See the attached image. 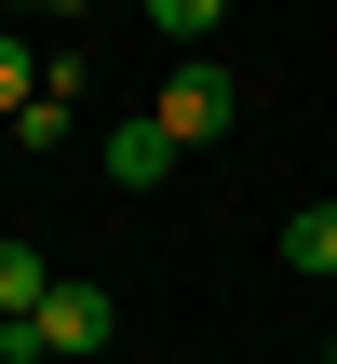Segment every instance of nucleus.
<instances>
[{"label": "nucleus", "instance_id": "1", "mask_svg": "<svg viewBox=\"0 0 337 364\" xmlns=\"http://www.w3.org/2000/svg\"><path fill=\"white\" fill-rule=\"evenodd\" d=\"M149 122H162V135H176V149H203V135H230V68H216V54H203V68H176V81H162V108H149Z\"/></svg>", "mask_w": 337, "mask_h": 364}, {"label": "nucleus", "instance_id": "2", "mask_svg": "<svg viewBox=\"0 0 337 364\" xmlns=\"http://www.w3.org/2000/svg\"><path fill=\"white\" fill-rule=\"evenodd\" d=\"M108 351V284H54L41 297V364H95Z\"/></svg>", "mask_w": 337, "mask_h": 364}, {"label": "nucleus", "instance_id": "3", "mask_svg": "<svg viewBox=\"0 0 337 364\" xmlns=\"http://www.w3.org/2000/svg\"><path fill=\"white\" fill-rule=\"evenodd\" d=\"M108 176H122V189H162V176H176V135H162L149 108H135V122H108Z\"/></svg>", "mask_w": 337, "mask_h": 364}, {"label": "nucleus", "instance_id": "4", "mask_svg": "<svg viewBox=\"0 0 337 364\" xmlns=\"http://www.w3.org/2000/svg\"><path fill=\"white\" fill-rule=\"evenodd\" d=\"M41 297H54V257L41 243H0V324H41Z\"/></svg>", "mask_w": 337, "mask_h": 364}, {"label": "nucleus", "instance_id": "5", "mask_svg": "<svg viewBox=\"0 0 337 364\" xmlns=\"http://www.w3.org/2000/svg\"><path fill=\"white\" fill-rule=\"evenodd\" d=\"M284 257H297V270L324 284V270H337V203H311V216H284Z\"/></svg>", "mask_w": 337, "mask_h": 364}, {"label": "nucleus", "instance_id": "6", "mask_svg": "<svg viewBox=\"0 0 337 364\" xmlns=\"http://www.w3.org/2000/svg\"><path fill=\"white\" fill-rule=\"evenodd\" d=\"M41 108V68H27V41H0V122H27Z\"/></svg>", "mask_w": 337, "mask_h": 364}, {"label": "nucleus", "instance_id": "7", "mask_svg": "<svg viewBox=\"0 0 337 364\" xmlns=\"http://www.w3.org/2000/svg\"><path fill=\"white\" fill-rule=\"evenodd\" d=\"M324 364H337V351H324Z\"/></svg>", "mask_w": 337, "mask_h": 364}]
</instances>
